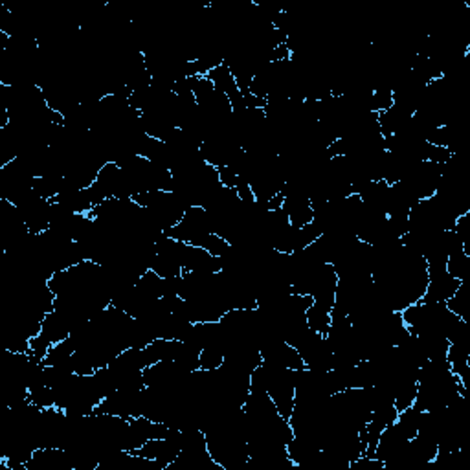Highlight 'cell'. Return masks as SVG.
Masks as SVG:
<instances>
[{
	"mask_svg": "<svg viewBox=\"0 0 470 470\" xmlns=\"http://www.w3.org/2000/svg\"><path fill=\"white\" fill-rule=\"evenodd\" d=\"M305 319L312 333H318L322 334V336L327 334V331L331 329V322H333V318H331V309L319 305V303L316 302H312L311 307L307 309Z\"/></svg>",
	"mask_w": 470,
	"mask_h": 470,
	"instance_id": "cell-1",
	"label": "cell"
},
{
	"mask_svg": "<svg viewBox=\"0 0 470 470\" xmlns=\"http://www.w3.org/2000/svg\"><path fill=\"white\" fill-rule=\"evenodd\" d=\"M224 349L219 346H204L199 355V370L202 371H217L223 368L224 364Z\"/></svg>",
	"mask_w": 470,
	"mask_h": 470,
	"instance_id": "cell-2",
	"label": "cell"
}]
</instances>
